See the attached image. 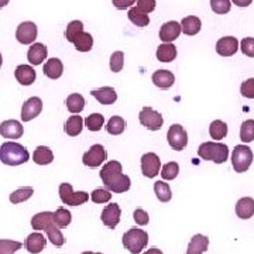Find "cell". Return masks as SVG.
Listing matches in <instances>:
<instances>
[{"label": "cell", "mask_w": 254, "mask_h": 254, "mask_svg": "<svg viewBox=\"0 0 254 254\" xmlns=\"http://www.w3.org/2000/svg\"><path fill=\"white\" fill-rule=\"evenodd\" d=\"M122 171H123L122 164L119 161H115V160H112L102 167L100 178L105 184L106 190H110V192H115V193H123V192L130 190L131 181Z\"/></svg>", "instance_id": "cell-1"}, {"label": "cell", "mask_w": 254, "mask_h": 254, "mask_svg": "<svg viewBox=\"0 0 254 254\" xmlns=\"http://www.w3.org/2000/svg\"><path fill=\"white\" fill-rule=\"evenodd\" d=\"M30 154L24 145L18 144L16 141H7L0 145V161L4 165H21L27 163Z\"/></svg>", "instance_id": "cell-2"}, {"label": "cell", "mask_w": 254, "mask_h": 254, "mask_svg": "<svg viewBox=\"0 0 254 254\" xmlns=\"http://www.w3.org/2000/svg\"><path fill=\"white\" fill-rule=\"evenodd\" d=\"M198 155L203 160L213 161L216 164H223L227 161L229 157V147L223 143H215V141H206L199 145Z\"/></svg>", "instance_id": "cell-3"}, {"label": "cell", "mask_w": 254, "mask_h": 254, "mask_svg": "<svg viewBox=\"0 0 254 254\" xmlns=\"http://www.w3.org/2000/svg\"><path fill=\"white\" fill-rule=\"evenodd\" d=\"M123 246L131 254H138L144 250V247L148 243V235L143 229L131 227L123 235Z\"/></svg>", "instance_id": "cell-4"}, {"label": "cell", "mask_w": 254, "mask_h": 254, "mask_svg": "<svg viewBox=\"0 0 254 254\" xmlns=\"http://www.w3.org/2000/svg\"><path fill=\"white\" fill-rule=\"evenodd\" d=\"M253 151L249 145H236L232 154V165L236 173H246L253 163Z\"/></svg>", "instance_id": "cell-5"}, {"label": "cell", "mask_w": 254, "mask_h": 254, "mask_svg": "<svg viewBox=\"0 0 254 254\" xmlns=\"http://www.w3.org/2000/svg\"><path fill=\"white\" fill-rule=\"evenodd\" d=\"M60 198L63 203L68 206H79L89 200V193L88 192H73L72 185L68 182H64L60 185Z\"/></svg>", "instance_id": "cell-6"}, {"label": "cell", "mask_w": 254, "mask_h": 254, "mask_svg": "<svg viewBox=\"0 0 254 254\" xmlns=\"http://www.w3.org/2000/svg\"><path fill=\"white\" fill-rule=\"evenodd\" d=\"M138 120H140L141 126H144L145 128H148L151 131L160 130L164 125L163 115L158 113L153 108H150V106H145L141 109L140 115H138Z\"/></svg>", "instance_id": "cell-7"}, {"label": "cell", "mask_w": 254, "mask_h": 254, "mask_svg": "<svg viewBox=\"0 0 254 254\" xmlns=\"http://www.w3.org/2000/svg\"><path fill=\"white\" fill-rule=\"evenodd\" d=\"M106 158H108V153H106L105 147L102 144H93L85 154L82 155V163L86 167L98 168L106 161Z\"/></svg>", "instance_id": "cell-8"}, {"label": "cell", "mask_w": 254, "mask_h": 254, "mask_svg": "<svg viewBox=\"0 0 254 254\" xmlns=\"http://www.w3.org/2000/svg\"><path fill=\"white\" fill-rule=\"evenodd\" d=\"M168 144L177 151H182L188 145V133L181 125H173L167 133Z\"/></svg>", "instance_id": "cell-9"}, {"label": "cell", "mask_w": 254, "mask_h": 254, "mask_svg": "<svg viewBox=\"0 0 254 254\" xmlns=\"http://www.w3.org/2000/svg\"><path fill=\"white\" fill-rule=\"evenodd\" d=\"M37 36H38V28H37L36 23H33V21H23L21 24H18L17 30H16L17 41L24 46L33 44L36 41Z\"/></svg>", "instance_id": "cell-10"}, {"label": "cell", "mask_w": 254, "mask_h": 254, "mask_svg": "<svg viewBox=\"0 0 254 254\" xmlns=\"http://www.w3.org/2000/svg\"><path fill=\"white\" fill-rule=\"evenodd\" d=\"M161 170V160L155 153H147L141 157V173L147 178H154Z\"/></svg>", "instance_id": "cell-11"}, {"label": "cell", "mask_w": 254, "mask_h": 254, "mask_svg": "<svg viewBox=\"0 0 254 254\" xmlns=\"http://www.w3.org/2000/svg\"><path fill=\"white\" fill-rule=\"evenodd\" d=\"M120 216H122V209L118 203H109L108 206L102 210V223L109 229H115L120 223Z\"/></svg>", "instance_id": "cell-12"}, {"label": "cell", "mask_w": 254, "mask_h": 254, "mask_svg": "<svg viewBox=\"0 0 254 254\" xmlns=\"http://www.w3.org/2000/svg\"><path fill=\"white\" fill-rule=\"evenodd\" d=\"M43 110V100L37 96H33L24 102L23 108H21V120L23 122H30L33 119H36Z\"/></svg>", "instance_id": "cell-13"}, {"label": "cell", "mask_w": 254, "mask_h": 254, "mask_svg": "<svg viewBox=\"0 0 254 254\" xmlns=\"http://www.w3.org/2000/svg\"><path fill=\"white\" fill-rule=\"evenodd\" d=\"M24 133V127L18 122V120H4L3 123H0V134L4 138H20Z\"/></svg>", "instance_id": "cell-14"}, {"label": "cell", "mask_w": 254, "mask_h": 254, "mask_svg": "<svg viewBox=\"0 0 254 254\" xmlns=\"http://www.w3.org/2000/svg\"><path fill=\"white\" fill-rule=\"evenodd\" d=\"M239 50V41L236 37H222L216 43V53L222 57H232Z\"/></svg>", "instance_id": "cell-15"}, {"label": "cell", "mask_w": 254, "mask_h": 254, "mask_svg": "<svg viewBox=\"0 0 254 254\" xmlns=\"http://www.w3.org/2000/svg\"><path fill=\"white\" fill-rule=\"evenodd\" d=\"M181 34V24L178 21H167L161 26L160 40L163 43H173Z\"/></svg>", "instance_id": "cell-16"}, {"label": "cell", "mask_w": 254, "mask_h": 254, "mask_svg": "<svg viewBox=\"0 0 254 254\" xmlns=\"http://www.w3.org/2000/svg\"><path fill=\"white\" fill-rule=\"evenodd\" d=\"M46 237L43 236L41 233H38V232L28 235L27 239H26V242H24V247L27 249L28 253L31 254L41 253V252L46 249Z\"/></svg>", "instance_id": "cell-17"}, {"label": "cell", "mask_w": 254, "mask_h": 254, "mask_svg": "<svg viewBox=\"0 0 254 254\" xmlns=\"http://www.w3.org/2000/svg\"><path fill=\"white\" fill-rule=\"evenodd\" d=\"M91 95L100 105H113L118 100V93L112 86H103L99 89L91 91Z\"/></svg>", "instance_id": "cell-18"}, {"label": "cell", "mask_w": 254, "mask_h": 254, "mask_svg": "<svg viewBox=\"0 0 254 254\" xmlns=\"http://www.w3.org/2000/svg\"><path fill=\"white\" fill-rule=\"evenodd\" d=\"M47 54H48V50H47V47L44 44L34 43V44H31V47L28 48L27 51L28 63L31 65H40L47 58Z\"/></svg>", "instance_id": "cell-19"}, {"label": "cell", "mask_w": 254, "mask_h": 254, "mask_svg": "<svg viewBox=\"0 0 254 254\" xmlns=\"http://www.w3.org/2000/svg\"><path fill=\"white\" fill-rule=\"evenodd\" d=\"M14 76H16L18 83H21L24 86H30L33 82L36 81L37 73L34 68L30 65H18L14 71Z\"/></svg>", "instance_id": "cell-20"}, {"label": "cell", "mask_w": 254, "mask_h": 254, "mask_svg": "<svg viewBox=\"0 0 254 254\" xmlns=\"http://www.w3.org/2000/svg\"><path fill=\"white\" fill-rule=\"evenodd\" d=\"M175 82V76L173 72L167 71V69H158L153 73V83L155 86H158L160 89H168L171 88Z\"/></svg>", "instance_id": "cell-21"}, {"label": "cell", "mask_w": 254, "mask_h": 254, "mask_svg": "<svg viewBox=\"0 0 254 254\" xmlns=\"http://www.w3.org/2000/svg\"><path fill=\"white\" fill-rule=\"evenodd\" d=\"M209 246V237L203 235H195L190 239L187 254H203L208 250Z\"/></svg>", "instance_id": "cell-22"}, {"label": "cell", "mask_w": 254, "mask_h": 254, "mask_svg": "<svg viewBox=\"0 0 254 254\" xmlns=\"http://www.w3.org/2000/svg\"><path fill=\"white\" fill-rule=\"evenodd\" d=\"M43 72L46 75L47 78H50V79H58V78H61L64 73V65L61 63V60H58V58H51V60H48L44 65V69H43Z\"/></svg>", "instance_id": "cell-23"}, {"label": "cell", "mask_w": 254, "mask_h": 254, "mask_svg": "<svg viewBox=\"0 0 254 254\" xmlns=\"http://www.w3.org/2000/svg\"><path fill=\"white\" fill-rule=\"evenodd\" d=\"M236 215L240 219H250L254 215V199L253 198H242L236 203Z\"/></svg>", "instance_id": "cell-24"}, {"label": "cell", "mask_w": 254, "mask_h": 254, "mask_svg": "<svg viewBox=\"0 0 254 254\" xmlns=\"http://www.w3.org/2000/svg\"><path fill=\"white\" fill-rule=\"evenodd\" d=\"M157 60L161 63H173L177 58V47L171 43H164L157 48Z\"/></svg>", "instance_id": "cell-25"}, {"label": "cell", "mask_w": 254, "mask_h": 254, "mask_svg": "<svg viewBox=\"0 0 254 254\" xmlns=\"http://www.w3.org/2000/svg\"><path fill=\"white\" fill-rule=\"evenodd\" d=\"M202 23L196 16H188V17L182 18L181 21V30L184 34L187 36H195L200 31Z\"/></svg>", "instance_id": "cell-26"}, {"label": "cell", "mask_w": 254, "mask_h": 254, "mask_svg": "<svg viewBox=\"0 0 254 254\" xmlns=\"http://www.w3.org/2000/svg\"><path fill=\"white\" fill-rule=\"evenodd\" d=\"M33 160L38 165H48V164L53 163L54 154H53V151H51L50 147H47V145H38L36 150H34Z\"/></svg>", "instance_id": "cell-27"}, {"label": "cell", "mask_w": 254, "mask_h": 254, "mask_svg": "<svg viewBox=\"0 0 254 254\" xmlns=\"http://www.w3.org/2000/svg\"><path fill=\"white\" fill-rule=\"evenodd\" d=\"M82 127H83V119L79 115H73V116H71V118L65 122L64 130H65V133L68 136L76 137L81 134Z\"/></svg>", "instance_id": "cell-28"}, {"label": "cell", "mask_w": 254, "mask_h": 254, "mask_svg": "<svg viewBox=\"0 0 254 254\" xmlns=\"http://www.w3.org/2000/svg\"><path fill=\"white\" fill-rule=\"evenodd\" d=\"M44 230H46L48 240H50L53 245L57 246V247H63V246L65 245V237H64L60 226H57L55 222H51Z\"/></svg>", "instance_id": "cell-29"}, {"label": "cell", "mask_w": 254, "mask_h": 254, "mask_svg": "<svg viewBox=\"0 0 254 254\" xmlns=\"http://www.w3.org/2000/svg\"><path fill=\"white\" fill-rule=\"evenodd\" d=\"M65 103H66V109L69 110L71 113H73V115L81 113L82 110L85 109V105H86L85 98L82 96L81 93H71L66 98Z\"/></svg>", "instance_id": "cell-30"}, {"label": "cell", "mask_w": 254, "mask_h": 254, "mask_svg": "<svg viewBox=\"0 0 254 254\" xmlns=\"http://www.w3.org/2000/svg\"><path fill=\"white\" fill-rule=\"evenodd\" d=\"M51 222H54V212H40L31 219V226L36 230H44Z\"/></svg>", "instance_id": "cell-31"}, {"label": "cell", "mask_w": 254, "mask_h": 254, "mask_svg": "<svg viewBox=\"0 0 254 254\" xmlns=\"http://www.w3.org/2000/svg\"><path fill=\"white\" fill-rule=\"evenodd\" d=\"M72 44L79 53H88V51H91L92 47H93V37L91 36V33L82 31L81 34L73 40Z\"/></svg>", "instance_id": "cell-32"}, {"label": "cell", "mask_w": 254, "mask_h": 254, "mask_svg": "<svg viewBox=\"0 0 254 254\" xmlns=\"http://www.w3.org/2000/svg\"><path fill=\"white\" fill-rule=\"evenodd\" d=\"M127 16H128V20H130L134 26H138V27H145V26L150 24V17H148V14L143 13L141 10L137 9V7H131V9L128 10Z\"/></svg>", "instance_id": "cell-33"}, {"label": "cell", "mask_w": 254, "mask_h": 254, "mask_svg": "<svg viewBox=\"0 0 254 254\" xmlns=\"http://www.w3.org/2000/svg\"><path fill=\"white\" fill-rule=\"evenodd\" d=\"M127 123L125 119H122L120 116H112L106 125V130L109 134H113V136H119L125 131Z\"/></svg>", "instance_id": "cell-34"}, {"label": "cell", "mask_w": 254, "mask_h": 254, "mask_svg": "<svg viewBox=\"0 0 254 254\" xmlns=\"http://www.w3.org/2000/svg\"><path fill=\"white\" fill-rule=\"evenodd\" d=\"M209 134L215 140H222L227 134V125L222 120H215L209 126Z\"/></svg>", "instance_id": "cell-35"}, {"label": "cell", "mask_w": 254, "mask_h": 254, "mask_svg": "<svg viewBox=\"0 0 254 254\" xmlns=\"http://www.w3.org/2000/svg\"><path fill=\"white\" fill-rule=\"evenodd\" d=\"M154 192L155 195H157V198H158V200H161V202H170L171 198H173V192H171L170 185L164 181L155 182Z\"/></svg>", "instance_id": "cell-36"}, {"label": "cell", "mask_w": 254, "mask_h": 254, "mask_svg": "<svg viewBox=\"0 0 254 254\" xmlns=\"http://www.w3.org/2000/svg\"><path fill=\"white\" fill-rule=\"evenodd\" d=\"M34 193V190L31 187H24V188H18L11 195H10V202L17 205V203H21V202H26L28 200Z\"/></svg>", "instance_id": "cell-37"}, {"label": "cell", "mask_w": 254, "mask_h": 254, "mask_svg": "<svg viewBox=\"0 0 254 254\" xmlns=\"http://www.w3.org/2000/svg\"><path fill=\"white\" fill-rule=\"evenodd\" d=\"M82 31H83V23L79 21V20H73V21H71V23L66 26V30H65V38H66L69 43H73V40L79 36Z\"/></svg>", "instance_id": "cell-38"}, {"label": "cell", "mask_w": 254, "mask_h": 254, "mask_svg": "<svg viewBox=\"0 0 254 254\" xmlns=\"http://www.w3.org/2000/svg\"><path fill=\"white\" fill-rule=\"evenodd\" d=\"M240 140L243 143H252L254 140V120L249 119L240 127Z\"/></svg>", "instance_id": "cell-39"}, {"label": "cell", "mask_w": 254, "mask_h": 254, "mask_svg": "<svg viewBox=\"0 0 254 254\" xmlns=\"http://www.w3.org/2000/svg\"><path fill=\"white\" fill-rule=\"evenodd\" d=\"M72 220V215L68 209L60 208L54 212V222L57 223V226L66 227Z\"/></svg>", "instance_id": "cell-40"}, {"label": "cell", "mask_w": 254, "mask_h": 254, "mask_svg": "<svg viewBox=\"0 0 254 254\" xmlns=\"http://www.w3.org/2000/svg\"><path fill=\"white\" fill-rule=\"evenodd\" d=\"M83 122H85V126L88 127L89 131H99L105 125V118L100 113H93V115L85 119Z\"/></svg>", "instance_id": "cell-41"}, {"label": "cell", "mask_w": 254, "mask_h": 254, "mask_svg": "<svg viewBox=\"0 0 254 254\" xmlns=\"http://www.w3.org/2000/svg\"><path fill=\"white\" fill-rule=\"evenodd\" d=\"M178 173H180V165L174 161H170L168 164H165L161 170V177L163 180H167V181H173L178 177Z\"/></svg>", "instance_id": "cell-42"}, {"label": "cell", "mask_w": 254, "mask_h": 254, "mask_svg": "<svg viewBox=\"0 0 254 254\" xmlns=\"http://www.w3.org/2000/svg\"><path fill=\"white\" fill-rule=\"evenodd\" d=\"M21 247L23 243L16 240H7V239L0 240V254H14V252L20 250Z\"/></svg>", "instance_id": "cell-43"}, {"label": "cell", "mask_w": 254, "mask_h": 254, "mask_svg": "<svg viewBox=\"0 0 254 254\" xmlns=\"http://www.w3.org/2000/svg\"><path fill=\"white\" fill-rule=\"evenodd\" d=\"M210 7L216 14H226L230 11V0H210Z\"/></svg>", "instance_id": "cell-44"}, {"label": "cell", "mask_w": 254, "mask_h": 254, "mask_svg": "<svg viewBox=\"0 0 254 254\" xmlns=\"http://www.w3.org/2000/svg\"><path fill=\"white\" fill-rule=\"evenodd\" d=\"M123 64H125V54L122 51H116L110 57V69L113 72H120L123 69Z\"/></svg>", "instance_id": "cell-45"}, {"label": "cell", "mask_w": 254, "mask_h": 254, "mask_svg": "<svg viewBox=\"0 0 254 254\" xmlns=\"http://www.w3.org/2000/svg\"><path fill=\"white\" fill-rule=\"evenodd\" d=\"M91 199L95 203H105V202H109L112 199V193L108 190L98 188V190H95L91 193Z\"/></svg>", "instance_id": "cell-46"}, {"label": "cell", "mask_w": 254, "mask_h": 254, "mask_svg": "<svg viewBox=\"0 0 254 254\" xmlns=\"http://www.w3.org/2000/svg\"><path fill=\"white\" fill-rule=\"evenodd\" d=\"M240 50L242 53L250 58H254V38L253 37H246L240 43Z\"/></svg>", "instance_id": "cell-47"}, {"label": "cell", "mask_w": 254, "mask_h": 254, "mask_svg": "<svg viewBox=\"0 0 254 254\" xmlns=\"http://www.w3.org/2000/svg\"><path fill=\"white\" fill-rule=\"evenodd\" d=\"M240 93L245 96V98H249V99H254V78H250L242 83L240 86Z\"/></svg>", "instance_id": "cell-48"}, {"label": "cell", "mask_w": 254, "mask_h": 254, "mask_svg": "<svg viewBox=\"0 0 254 254\" xmlns=\"http://www.w3.org/2000/svg\"><path fill=\"white\" fill-rule=\"evenodd\" d=\"M133 219H134V222L138 226H145L150 222L148 213L145 210H143V209H136L134 213H133Z\"/></svg>", "instance_id": "cell-49"}, {"label": "cell", "mask_w": 254, "mask_h": 254, "mask_svg": "<svg viewBox=\"0 0 254 254\" xmlns=\"http://www.w3.org/2000/svg\"><path fill=\"white\" fill-rule=\"evenodd\" d=\"M137 9L148 14L155 9V0H137Z\"/></svg>", "instance_id": "cell-50"}, {"label": "cell", "mask_w": 254, "mask_h": 254, "mask_svg": "<svg viewBox=\"0 0 254 254\" xmlns=\"http://www.w3.org/2000/svg\"><path fill=\"white\" fill-rule=\"evenodd\" d=\"M112 3H113V6L119 10H125L128 9V7H131L134 3H136V0H112Z\"/></svg>", "instance_id": "cell-51"}, {"label": "cell", "mask_w": 254, "mask_h": 254, "mask_svg": "<svg viewBox=\"0 0 254 254\" xmlns=\"http://www.w3.org/2000/svg\"><path fill=\"white\" fill-rule=\"evenodd\" d=\"M236 6H239V7H247V6H250L252 4V1L253 0H232Z\"/></svg>", "instance_id": "cell-52"}, {"label": "cell", "mask_w": 254, "mask_h": 254, "mask_svg": "<svg viewBox=\"0 0 254 254\" xmlns=\"http://www.w3.org/2000/svg\"><path fill=\"white\" fill-rule=\"evenodd\" d=\"M144 254H163V252L157 247H153V249H148L147 252H144Z\"/></svg>", "instance_id": "cell-53"}, {"label": "cell", "mask_w": 254, "mask_h": 254, "mask_svg": "<svg viewBox=\"0 0 254 254\" xmlns=\"http://www.w3.org/2000/svg\"><path fill=\"white\" fill-rule=\"evenodd\" d=\"M9 1H10V0H0V9H3V7H6Z\"/></svg>", "instance_id": "cell-54"}, {"label": "cell", "mask_w": 254, "mask_h": 254, "mask_svg": "<svg viewBox=\"0 0 254 254\" xmlns=\"http://www.w3.org/2000/svg\"><path fill=\"white\" fill-rule=\"evenodd\" d=\"M82 254H102V253H95V252H83Z\"/></svg>", "instance_id": "cell-55"}, {"label": "cell", "mask_w": 254, "mask_h": 254, "mask_svg": "<svg viewBox=\"0 0 254 254\" xmlns=\"http://www.w3.org/2000/svg\"><path fill=\"white\" fill-rule=\"evenodd\" d=\"M1 64H3V58H1V54H0V68H1Z\"/></svg>", "instance_id": "cell-56"}]
</instances>
